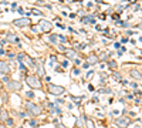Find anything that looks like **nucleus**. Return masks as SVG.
<instances>
[{
    "instance_id": "2",
    "label": "nucleus",
    "mask_w": 142,
    "mask_h": 128,
    "mask_svg": "<svg viewBox=\"0 0 142 128\" xmlns=\"http://www.w3.org/2000/svg\"><path fill=\"white\" fill-rule=\"evenodd\" d=\"M29 83H30V85H31V87H37V88L40 87V83L37 81L36 78H34V80H33V78H29Z\"/></svg>"
},
{
    "instance_id": "1",
    "label": "nucleus",
    "mask_w": 142,
    "mask_h": 128,
    "mask_svg": "<svg viewBox=\"0 0 142 128\" xmlns=\"http://www.w3.org/2000/svg\"><path fill=\"white\" fill-rule=\"evenodd\" d=\"M50 88H51V93H54V94H61L64 91L61 87H55V85H50Z\"/></svg>"
},
{
    "instance_id": "3",
    "label": "nucleus",
    "mask_w": 142,
    "mask_h": 128,
    "mask_svg": "<svg viewBox=\"0 0 142 128\" xmlns=\"http://www.w3.org/2000/svg\"><path fill=\"white\" fill-rule=\"evenodd\" d=\"M0 71H2V73H7L9 71L7 64H6V63H0Z\"/></svg>"
},
{
    "instance_id": "4",
    "label": "nucleus",
    "mask_w": 142,
    "mask_h": 128,
    "mask_svg": "<svg viewBox=\"0 0 142 128\" xmlns=\"http://www.w3.org/2000/svg\"><path fill=\"white\" fill-rule=\"evenodd\" d=\"M118 124H119V125H122V127H127L128 125V120L127 118H122V120L118 121Z\"/></svg>"
}]
</instances>
